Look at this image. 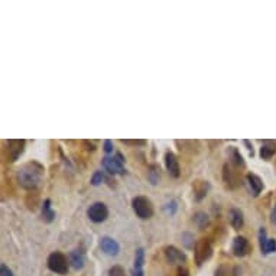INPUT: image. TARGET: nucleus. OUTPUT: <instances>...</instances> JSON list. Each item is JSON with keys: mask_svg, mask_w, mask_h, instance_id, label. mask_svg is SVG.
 <instances>
[{"mask_svg": "<svg viewBox=\"0 0 276 276\" xmlns=\"http://www.w3.org/2000/svg\"><path fill=\"white\" fill-rule=\"evenodd\" d=\"M210 182L204 180H195L192 182V192H194V200L197 202L202 201L207 194L210 191Z\"/></svg>", "mask_w": 276, "mask_h": 276, "instance_id": "obj_11", "label": "nucleus"}, {"mask_svg": "<svg viewBox=\"0 0 276 276\" xmlns=\"http://www.w3.org/2000/svg\"><path fill=\"white\" fill-rule=\"evenodd\" d=\"M143 263H145V249H138L136 255H135V269H143Z\"/></svg>", "mask_w": 276, "mask_h": 276, "instance_id": "obj_24", "label": "nucleus"}, {"mask_svg": "<svg viewBox=\"0 0 276 276\" xmlns=\"http://www.w3.org/2000/svg\"><path fill=\"white\" fill-rule=\"evenodd\" d=\"M84 145H87V146H88V150H94V149H96V146H94V143H93V142L84 140Z\"/></svg>", "mask_w": 276, "mask_h": 276, "instance_id": "obj_32", "label": "nucleus"}, {"mask_svg": "<svg viewBox=\"0 0 276 276\" xmlns=\"http://www.w3.org/2000/svg\"><path fill=\"white\" fill-rule=\"evenodd\" d=\"M43 167L36 162V160H29L26 163H23L21 168L18 170L16 174V181L21 185L23 190H35L39 182L42 181L43 177Z\"/></svg>", "mask_w": 276, "mask_h": 276, "instance_id": "obj_1", "label": "nucleus"}, {"mask_svg": "<svg viewBox=\"0 0 276 276\" xmlns=\"http://www.w3.org/2000/svg\"><path fill=\"white\" fill-rule=\"evenodd\" d=\"M223 181L226 182L227 188L236 190L242 185V170L233 167L230 162L224 163L223 167Z\"/></svg>", "mask_w": 276, "mask_h": 276, "instance_id": "obj_6", "label": "nucleus"}, {"mask_svg": "<svg viewBox=\"0 0 276 276\" xmlns=\"http://www.w3.org/2000/svg\"><path fill=\"white\" fill-rule=\"evenodd\" d=\"M275 167H276V162H275Z\"/></svg>", "mask_w": 276, "mask_h": 276, "instance_id": "obj_35", "label": "nucleus"}, {"mask_svg": "<svg viewBox=\"0 0 276 276\" xmlns=\"http://www.w3.org/2000/svg\"><path fill=\"white\" fill-rule=\"evenodd\" d=\"M276 153V142L273 140H265L260 148V158L263 160L272 159Z\"/></svg>", "mask_w": 276, "mask_h": 276, "instance_id": "obj_18", "label": "nucleus"}, {"mask_svg": "<svg viewBox=\"0 0 276 276\" xmlns=\"http://www.w3.org/2000/svg\"><path fill=\"white\" fill-rule=\"evenodd\" d=\"M232 252L237 257H244L252 252V244L243 236H237L234 237L233 244H232Z\"/></svg>", "mask_w": 276, "mask_h": 276, "instance_id": "obj_9", "label": "nucleus"}, {"mask_svg": "<svg viewBox=\"0 0 276 276\" xmlns=\"http://www.w3.org/2000/svg\"><path fill=\"white\" fill-rule=\"evenodd\" d=\"M123 145H129V146H146V140L145 139H122L120 140Z\"/></svg>", "mask_w": 276, "mask_h": 276, "instance_id": "obj_26", "label": "nucleus"}, {"mask_svg": "<svg viewBox=\"0 0 276 276\" xmlns=\"http://www.w3.org/2000/svg\"><path fill=\"white\" fill-rule=\"evenodd\" d=\"M212 255V243L210 239H200L195 242L194 246V259L197 266H201L204 262H207Z\"/></svg>", "mask_w": 276, "mask_h": 276, "instance_id": "obj_3", "label": "nucleus"}, {"mask_svg": "<svg viewBox=\"0 0 276 276\" xmlns=\"http://www.w3.org/2000/svg\"><path fill=\"white\" fill-rule=\"evenodd\" d=\"M100 249L106 253L107 256H117L120 252V246L113 237L104 236L100 239Z\"/></svg>", "mask_w": 276, "mask_h": 276, "instance_id": "obj_14", "label": "nucleus"}, {"mask_svg": "<svg viewBox=\"0 0 276 276\" xmlns=\"http://www.w3.org/2000/svg\"><path fill=\"white\" fill-rule=\"evenodd\" d=\"M215 276H239V269L234 267V266L227 265H220L215 270Z\"/></svg>", "mask_w": 276, "mask_h": 276, "instance_id": "obj_22", "label": "nucleus"}, {"mask_svg": "<svg viewBox=\"0 0 276 276\" xmlns=\"http://www.w3.org/2000/svg\"><path fill=\"white\" fill-rule=\"evenodd\" d=\"M148 178L149 181L152 182V184H158L160 180V168L158 165H152L150 168H149L148 172Z\"/></svg>", "mask_w": 276, "mask_h": 276, "instance_id": "obj_23", "label": "nucleus"}, {"mask_svg": "<svg viewBox=\"0 0 276 276\" xmlns=\"http://www.w3.org/2000/svg\"><path fill=\"white\" fill-rule=\"evenodd\" d=\"M229 217H230V224H232V227H233L234 230H240V229H243L244 217H243V211H242L240 208H236V207H233V208L230 210Z\"/></svg>", "mask_w": 276, "mask_h": 276, "instance_id": "obj_17", "label": "nucleus"}, {"mask_svg": "<svg viewBox=\"0 0 276 276\" xmlns=\"http://www.w3.org/2000/svg\"><path fill=\"white\" fill-rule=\"evenodd\" d=\"M87 215L93 223H103L108 217V208L104 202H93L87 210Z\"/></svg>", "mask_w": 276, "mask_h": 276, "instance_id": "obj_7", "label": "nucleus"}, {"mask_svg": "<svg viewBox=\"0 0 276 276\" xmlns=\"http://www.w3.org/2000/svg\"><path fill=\"white\" fill-rule=\"evenodd\" d=\"M165 167H167V171H168V174L172 178H180V160L175 156V153H172V152H167L165 153Z\"/></svg>", "mask_w": 276, "mask_h": 276, "instance_id": "obj_12", "label": "nucleus"}, {"mask_svg": "<svg viewBox=\"0 0 276 276\" xmlns=\"http://www.w3.org/2000/svg\"><path fill=\"white\" fill-rule=\"evenodd\" d=\"M259 244H260V250L263 255H269L276 252V240L275 239H267V233L262 227L259 232Z\"/></svg>", "mask_w": 276, "mask_h": 276, "instance_id": "obj_13", "label": "nucleus"}, {"mask_svg": "<svg viewBox=\"0 0 276 276\" xmlns=\"http://www.w3.org/2000/svg\"><path fill=\"white\" fill-rule=\"evenodd\" d=\"M25 150V140L21 139H12L8 142V148H6V155L9 162H15L21 156Z\"/></svg>", "mask_w": 276, "mask_h": 276, "instance_id": "obj_10", "label": "nucleus"}, {"mask_svg": "<svg viewBox=\"0 0 276 276\" xmlns=\"http://www.w3.org/2000/svg\"><path fill=\"white\" fill-rule=\"evenodd\" d=\"M163 253H165V257L168 260V263H171V265L182 266L184 263H187L185 253L182 250H180L178 247H175V246H167L163 249Z\"/></svg>", "mask_w": 276, "mask_h": 276, "instance_id": "obj_8", "label": "nucleus"}, {"mask_svg": "<svg viewBox=\"0 0 276 276\" xmlns=\"http://www.w3.org/2000/svg\"><path fill=\"white\" fill-rule=\"evenodd\" d=\"M70 263H71L73 267L77 269V270L83 269L85 263V257H84V253H83V250H80V249H74V250L70 253Z\"/></svg>", "mask_w": 276, "mask_h": 276, "instance_id": "obj_19", "label": "nucleus"}, {"mask_svg": "<svg viewBox=\"0 0 276 276\" xmlns=\"http://www.w3.org/2000/svg\"><path fill=\"white\" fill-rule=\"evenodd\" d=\"M246 181H247V185H249L250 191H252V194H253L255 197H257L260 192L263 191V188H265V184H263L262 178H260L259 175L253 174V172H249V174L246 175Z\"/></svg>", "mask_w": 276, "mask_h": 276, "instance_id": "obj_15", "label": "nucleus"}, {"mask_svg": "<svg viewBox=\"0 0 276 276\" xmlns=\"http://www.w3.org/2000/svg\"><path fill=\"white\" fill-rule=\"evenodd\" d=\"M192 222H194V224H195L200 230H204V229H207V227L210 226V217H208L205 212L198 211L194 214Z\"/></svg>", "mask_w": 276, "mask_h": 276, "instance_id": "obj_21", "label": "nucleus"}, {"mask_svg": "<svg viewBox=\"0 0 276 276\" xmlns=\"http://www.w3.org/2000/svg\"><path fill=\"white\" fill-rule=\"evenodd\" d=\"M41 217L45 223H52L55 220V211L52 210V205H51V200L46 198L42 202V211H41Z\"/></svg>", "mask_w": 276, "mask_h": 276, "instance_id": "obj_20", "label": "nucleus"}, {"mask_svg": "<svg viewBox=\"0 0 276 276\" xmlns=\"http://www.w3.org/2000/svg\"><path fill=\"white\" fill-rule=\"evenodd\" d=\"M133 276H143V269H135L133 267Z\"/></svg>", "mask_w": 276, "mask_h": 276, "instance_id": "obj_33", "label": "nucleus"}, {"mask_svg": "<svg viewBox=\"0 0 276 276\" xmlns=\"http://www.w3.org/2000/svg\"><path fill=\"white\" fill-rule=\"evenodd\" d=\"M104 152H106L107 155H110V153H113V142L112 140H104Z\"/></svg>", "mask_w": 276, "mask_h": 276, "instance_id": "obj_29", "label": "nucleus"}, {"mask_svg": "<svg viewBox=\"0 0 276 276\" xmlns=\"http://www.w3.org/2000/svg\"><path fill=\"white\" fill-rule=\"evenodd\" d=\"M132 208L135 214L138 215L140 220H149L152 218L153 212H155V208H153V204L152 201L143 197V195H138L132 200Z\"/></svg>", "mask_w": 276, "mask_h": 276, "instance_id": "obj_2", "label": "nucleus"}, {"mask_svg": "<svg viewBox=\"0 0 276 276\" xmlns=\"http://www.w3.org/2000/svg\"><path fill=\"white\" fill-rule=\"evenodd\" d=\"M272 223L276 226V207H275V210L272 211Z\"/></svg>", "mask_w": 276, "mask_h": 276, "instance_id": "obj_34", "label": "nucleus"}, {"mask_svg": "<svg viewBox=\"0 0 276 276\" xmlns=\"http://www.w3.org/2000/svg\"><path fill=\"white\" fill-rule=\"evenodd\" d=\"M0 276H15L12 269H9V266H6L5 263L0 265Z\"/></svg>", "mask_w": 276, "mask_h": 276, "instance_id": "obj_28", "label": "nucleus"}, {"mask_svg": "<svg viewBox=\"0 0 276 276\" xmlns=\"http://www.w3.org/2000/svg\"><path fill=\"white\" fill-rule=\"evenodd\" d=\"M177 276H188V270H187L185 267L180 266V267H178V272H177Z\"/></svg>", "mask_w": 276, "mask_h": 276, "instance_id": "obj_30", "label": "nucleus"}, {"mask_svg": "<svg viewBox=\"0 0 276 276\" xmlns=\"http://www.w3.org/2000/svg\"><path fill=\"white\" fill-rule=\"evenodd\" d=\"M108 276H126V272L120 265H115L108 269Z\"/></svg>", "mask_w": 276, "mask_h": 276, "instance_id": "obj_27", "label": "nucleus"}, {"mask_svg": "<svg viewBox=\"0 0 276 276\" xmlns=\"http://www.w3.org/2000/svg\"><path fill=\"white\" fill-rule=\"evenodd\" d=\"M103 168L112 174V175H125L126 170H125V158L122 153H116L115 156H108L106 155L103 160H101Z\"/></svg>", "mask_w": 276, "mask_h": 276, "instance_id": "obj_4", "label": "nucleus"}, {"mask_svg": "<svg viewBox=\"0 0 276 276\" xmlns=\"http://www.w3.org/2000/svg\"><path fill=\"white\" fill-rule=\"evenodd\" d=\"M106 180L107 178L103 171H96V172L93 174V177H91V185L98 187V185H101V184H103V181H106Z\"/></svg>", "mask_w": 276, "mask_h": 276, "instance_id": "obj_25", "label": "nucleus"}, {"mask_svg": "<svg viewBox=\"0 0 276 276\" xmlns=\"http://www.w3.org/2000/svg\"><path fill=\"white\" fill-rule=\"evenodd\" d=\"M244 145L247 146V149H249V152H250V155L253 156V146L250 145V142H249V140H244Z\"/></svg>", "mask_w": 276, "mask_h": 276, "instance_id": "obj_31", "label": "nucleus"}, {"mask_svg": "<svg viewBox=\"0 0 276 276\" xmlns=\"http://www.w3.org/2000/svg\"><path fill=\"white\" fill-rule=\"evenodd\" d=\"M46 265L49 267V270H52L53 273H58V275H67L68 272V260H67V256L61 252H52L51 255L48 256V260H46Z\"/></svg>", "mask_w": 276, "mask_h": 276, "instance_id": "obj_5", "label": "nucleus"}, {"mask_svg": "<svg viewBox=\"0 0 276 276\" xmlns=\"http://www.w3.org/2000/svg\"><path fill=\"white\" fill-rule=\"evenodd\" d=\"M227 155H229V159H230V163L239 168V170H244L246 168V162H244L243 156L240 153V150L236 148V146H230L227 149Z\"/></svg>", "mask_w": 276, "mask_h": 276, "instance_id": "obj_16", "label": "nucleus"}]
</instances>
